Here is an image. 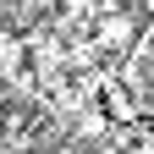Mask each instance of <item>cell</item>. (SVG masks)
Returning a JSON list of instances; mask_svg holds the SVG:
<instances>
[{"instance_id": "3957f363", "label": "cell", "mask_w": 154, "mask_h": 154, "mask_svg": "<svg viewBox=\"0 0 154 154\" xmlns=\"http://www.w3.org/2000/svg\"><path fill=\"white\" fill-rule=\"evenodd\" d=\"M105 0H66V17H99Z\"/></svg>"}, {"instance_id": "6da1fadb", "label": "cell", "mask_w": 154, "mask_h": 154, "mask_svg": "<svg viewBox=\"0 0 154 154\" xmlns=\"http://www.w3.org/2000/svg\"><path fill=\"white\" fill-rule=\"evenodd\" d=\"M99 28H105V33H99V44H105V50H121L127 38H132V28H138V17H132V11H121V6H110Z\"/></svg>"}, {"instance_id": "7a4b0ae2", "label": "cell", "mask_w": 154, "mask_h": 154, "mask_svg": "<svg viewBox=\"0 0 154 154\" xmlns=\"http://www.w3.org/2000/svg\"><path fill=\"white\" fill-rule=\"evenodd\" d=\"M22 61H28L22 38H0V77H22Z\"/></svg>"}]
</instances>
